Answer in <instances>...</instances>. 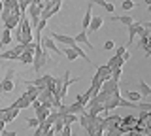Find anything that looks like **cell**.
Listing matches in <instances>:
<instances>
[{
    "mask_svg": "<svg viewBox=\"0 0 151 136\" xmlns=\"http://www.w3.org/2000/svg\"><path fill=\"white\" fill-rule=\"evenodd\" d=\"M40 40H36V51H34V60H32V70H34V72H40V70L49 63V55H47V51L42 47Z\"/></svg>",
    "mask_w": 151,
    "mask_h": 136,
    "instance_id": "obj_1",
    "label": "cell"
},
{
    "mask_svg": "<svg viewBox=\"0 0 151 136\" xmlns=\"http://www.w3.org/2000/svg\"><path fill=\"white\" fill-rule=\"evenodd\" d=\"M13 78H15V70H13V68H8L6 70V76H4V79L0 81V95H2V93H12L13 89H15Z\"/></svg>",
    "mask_w": 151,
    "mask_h": 136,
    "instance_id": "obj_2",
    "label": "cell"
},
{
    "mask_svg": "<svg viewBox=\"0 0 151 136\" xmlns=\"http://www.w3.org/2000/svg\"><path fill=\"white\" fill-rule=\"evenodd\" d=\"M79 81V78H76L72 79L70 78V70H64V76H63V87H60V91H59V98L63 100V98L66 96V93H68V87L72 85V83H78Z\"/></svg>",
    "mask_w": 151,
    "mask_h": 136,
    "instance_id": "obj_3",
    "label": "cell"
},
{
    "mask_svg": "<svg viewBox=\"0 0 151 136\" xmlns=\"http://www.w3.org/2000/svg\"><path fill=\"white\" fill-rule=\"evenodd\" d=\"M49 36L53 38L57 44H60V45H64V47H74L76 45V40H74V36H66V34H57V32H49Z\"/></svg>",
    "mask_w": 151,
    "mask_h": 136,
    "instance_id": "obj_4",
    "label": "cell"
},
{
    "mask_svg": "<svg viewBox=\"0 0 151 136\" xmlns=\"http://www.w3.org/2000/svg\"><path fill=\"white\" fill-rule=\"evenodd\" d=\"M40 44H42V47H44L45 51H51V53H57V55H63V51L57 47V42L51 38V36H45V38H42Z\"/></svg>",
    "mask_w": 151,
    "mask_h": 136,
    "instance_id": "obj_5",
    "label": "cell"
},
{
    "mask_svg": "<svg viewBox=\"0 0 151 136\" xmlns=\"http://www.w3.org/2000/svg\"><path fill=\"white\" fill-rule=\"evenodd\" d=\"M100 91H104L106 95H113V93H117V91H121L119 89V81H115V79H106V81L102 83V87H100Z\"/></svg>",
    "mask_w": 151,
    "mask_h": 136,
    "instance_id": "obj_6",
    "label": "cell"
},
{
    "mask_svg": "<svg viewBox=\"0 0 151 136\" xmlns=\"http://www.w3.org/2000/svg\"><path fill=\"white\" fill-rule=\"evenodd\" d=\"M30 102H32V98L28 96V93L25 91L19 98H15V102H13L12 106H15V108H19V110H27V108H30Z\"/></svg>",
    "mask_w": 151,
    "mask_h": 136,
    "instance_id": "obj_7",
    "label": "cell"
},
{
    "mask_svg": "<svg viewBox=\"0 0 151 136\" xmlns=\"http://www.w3.org/2000/svg\"><path fill=\"white\" fill-rule=\"evenodd\" d=\"M19 108H15V106H8V108H4V114H2V119L6 121V123H9V121H13L15 117L19 115Z\"/></svg>",
    "mask_w": 151,
    "mask_h": 136,
    "instance_id": "obj_8",
    "label": "cell"
},
{
    "mask_svg": "<svg viewBox=\"0 0 151 136\" xmlns=\"http://www.w3.org/2000/svg\"><path fill=\"white\" fill-rule=\"evenodd\" d=\"M53 79V76H49V74H45V76H40V78H36V79H32V81H28V79H25L23 83H32V85H36V87H40V89H44L47 87V83Z\"/></svg>",
    "mask_w": 151,
    "mask_h": 136,
    "instance_id": "obj_9",
    "label": "cell"
},
{
    "mask_svg": "<svg viewBox=\"0 0 151 136\" xmlns=\"http://www.w3.org/2000/svg\"><path fill=\"white\" fill-rule=\"evenodd\" d=\"M74 40H76V44H83V45H87V47L91 49V51L94 49V45L91 44V42H89V32H87V30H81L78 36H74Z\"/></svg>",
    "mask_w": 151,
    "mask_h": 136,
    "instance_id": "obj_10",
    "label": "cell"
},
{
    "mask_svg": "<svg viewBox=\"0 0 151 136\" xmlns=\"http://www.w3.org/2000/svg\"><path fill=\"white\" fill-rule=\"evenodd\" d=\"M93 19V4L89 2V6H87V12H85V15H83V21H81V30H87L89 29V23H91Z\"/></svg>",
    "mask_w": 151,
    "mask_h": 136,
    "instance_id": "obj_11",
    "label": "cell"
},
{
    "mask_svg": "<svg viewBox=\"0 0 151 136\" xmlns=\"http://www.w3.org/2000/svg\"><path fill=\"white\" fill-rule=\"evenodd\" d=\"M96 74L102 78V81H106V79L111 78V68L108 64H100V66H96Z\"/></svg>",
    "mask_w": 151,
    "mask_h": 136,
    "instance_id": "obj_12",
    "label": "cell"
},
{
    "mask_svg": "<svg viewBox=\"0 0 151 136\" xmlns=\"http://www.w3.org/2000/svg\"><path fill=\"white\" fill-rule=\"evenodd\" d=\"M121 96H123V98H127V100H130V102H140L142 98H144L138 91H129V89H125Z\"/></svg>",
    "mask_w": 151,
    "mask_h": 136,
    "instance_id": "obj_13",
    "label": "cell"
},
{
    "mask_svg": "<svg viewBox=\"0 0 151 136\" xmlns=\"http://www.w3.org/2000/svg\"><path fill=\"white\" fill-rule=\"evenodd\" d=\"M104 25V19L100 15H94L93 19H91V23H89V29H87V32H96L100 27Z\"/></svg>",
    "mask_w": 151,
    "mask_h": 136,
    "instance_id": "obj_14",
    "label": "cell"
},
{
    "mask_svg": "<svg viewBox=\"0 0 151 136\" xmlns=\"http://www.w3.org/2000/svg\"><path fill=\"white\" fill-rule=\"evenodd\" d=\"M49 112H51V110H49V108H45L44 104H42L40 108H38V110H34V114H36L34 117H36V119H38V121H40V123H44V121L47 119V115H49Z\"/></svg>",
    "mask_w": 151,
    "mask_h": 136,
    "instance_id": "obj_15",
    "label": "cell"
},
{
    "mask_svg": "<svg viewBox=\"0 0 151 136\" xmlns=\"http://www.w3.org/2000/svg\"><path fill=\"white\" fill-rule=\"evenodd\" d=\"M138 93H140L144 98H149V96H151V87L144 81V79H140V81H138Z\"/></svg>",
    "mask_w": 151,
    "mask_h": 136,
    "instance_id": "obj_16",
    "label": "cell"
},
{
    "mask_svg": "<svg viewBox=\"0 0 151 136\" xmlns=\"http://www.w3.org/2000/svg\"><path fill=\"white\" fill-rule=\"evenodd\" d=\"M87 112V108H85L83 104H79L78 100L74 102V104H70L68 106V114H76V115H79V114H85Z\"/></svg>",
    "mask_w": 151,
    "mask_h": 136,
    "instance_id": "obj_17",
    "label": "cell"
},
{
    "mask_svg": "<svg viewBox=\"0 0 151 136\" xmlns=\"http://www.w3.org/2000/svg\"><path fill=\"white\" fill-rule=\"evenodd\" d=\"M123 64H125L123 57H119V55H115V53H113V57H110V60H108V66L110 68H123Z\"/></svg>",
    "mask_w": 151,
    "mask_h": 136,
    "instance_id": "obj_18",
    "label": "cell"
},
{
    "mask_svg": "<svg viewBox=\"0 0 151 136\" xmlns=\"http://www.w3.org/2000/svg\"><path fill=\"white\" fill-rule=\"evenodd\" d=\"M38 100H40L42 104H44V102H47V100H51V102H53V93H51L47 87L40 89V95H38Z\"/></svg>",
    "mask_w": 151,
    "mask_h": 136,
    "instance_id": "obj_19",
    "label": "cell"
},
{
    "mask_svg": "<svg viewBox=\"0 0 151 136\" xmlns=\"http://www.w3.org/2000/svg\"><path fill=\"white\" fill-rule=\"evenodd\" d=\"M111 21L121 23V25H125V27H129V25H132V23H134V19H132L130 15H113Z\"/></svg>",
    "mask_w": 151,
    "mask_h": 136,
    "instance_id": "obj_20",
    "label": "cell"
},
{
    "mask_svg": "<svg viewBox=\"0 0 151 136\" xmlns=\"http://www.w3.org/2000/svg\"><path fill=\"white\" fill-rule=\"evenodd\" d=\"M12 40H13L12 30H9V29H4V32H2V38H0V49H4V45H8Z\"/></svg>",
    "mask_w": 151,
    "mask_h": 136,
    "instance_id": "obj_21",
    "label": "cell"
},
{
    "mask_svg": "<svg viewBox=\"0 0 151 136\" xmlns=\"http://www.w3.org/2000/svg\"><path fill=\"white\" fill-rule=\"evenodd\" d=\"M19 63H21V64H27V66H28V64H32V60H34V55H32V53H28V51H23V53L21 55H19Z\"/></svg>",
    "mask_w": 151,
    "mask_h": 136,
    "instance_id": "obj_22",
    "label": "cell"
},
{
    "mask_svg": "<svg viewBox=\"0 0 151 136\" xmlns=\"http://www.w3.org/2000/svg\"><path fill=\"white\" fill-rule=\"evenodd\" d=\"M27 85V93H28V96L34 100V98H38V95H40V87H36V85H32V83H25Z\"/></svg>",
    "mask_w": 151,
    "mask_h": 136,
    "instance_id": "obj_23",
    "label": "cell"
},
{
    "mask_svg": "<svg viewBox=\"0 0 151 136\" xmlns=\"http://www.w3.org/2000/svg\"><path fill=\"white\" fill-rule=\"evenodd\" d=\"M63 55H66V59H68V60H76V59L79 57V55H78V51H76L74 47H64Z\"/></svg>",
    "mask_w": 151,
    "mask_h": 136,
    "instance_id": "obj_24",
    "label": "cell"
},
{
    "mask_svg": "<svg viewBox=\"0 0 151 136\" xmlns=\"http://www.w3.org/2000/svg\"><path fill=\"white\" fill-rule=\"evenodd\" d=\"M125 132L121 130V127L119 125H115V127H110V129L106 130V136H123Z\"/></svg>",
    "mask_w": 151,
    "mask_h": 136,
    "instance_id": "obj_25",
    "label": "cell"
},
{
    "mask_svg": "<svg viewBox=\"0 0 151 136\" xmlns=\"http://www.w3.org/2000/svg\"><path fill=\"white\" fill-rule=\"evenodd\" d=\"M76 100H78L79 104H83L85 108H87V102L91 100V95H89V93L85 91V93H81V95H78V96H76Z\"/></svg>",
    "mask_w": 151,
    "mask_h": 136,
    "instance_id": "obj_26",
    "label": "cell"
},
{
    "mask_svg": "<svg viewBox=\"0 0 151 136\" xmlns=\"http://www.w3.org/2000/svg\"><path fill=\"white\" fill-rule=\"evenodd\" d=\"M134 110H140V112H151V102H136Z\"/></svg>",
    "mask_w": 151,
    "mask_h": 136,
    "instance_id": "obj_27",
    "label": "cell"
},
{
    "mask_svg": "<svg viewBox=\"0 0 151 136\" xmlns=\"http://www.w3.org/2000/svg\"><path fill=\"white\" fill-rule=\"evenodd\" d=\"M78 117H79V115H76V114H66V115L63 117V121H64V125H74L76 121H78Z\"/></svg>",
    "mask_w": 151,
    "mask_h": 136,
    "instance_id": "obj_28",
    "label": "cell"
},
{
    "mask_svg": "<svg viewBox=\"0 0 151 136\" xmlns=\"http://www.w3.org/2000/svg\"><path fill=\"white\" fill-rule=\"evenodd\" d=\"M134 38H136V21L132 25H129V44H132Z\"/></svg>",
    "mask_w": 151,
    "mask_h": 136,
    "instance_id": "obj_29",
    "label": "cell"
},
{
    "mask_svg": "<svg viewBox=\"0 0 151 136\" xmlns=\"http://www.w3.org/2000/svg\"><path fill=\"white\" fill-rule=\"evenodd\" d=\"M134 6H136V4L132 2V0H123V2H121V8H123L125 12H130V10H132Z\"/></svg>",
    "mask_w": 151,
    "mask_h": 136,
    "instance_id": "obj_30",
    "label": "cell"
},
{
    "mask_svg": "<svg viewBox=\"0 0 151 136\" xmlns=\"http://www.w3.org/2000/svg\"><path fill=\"white\" fill-rule=\"evenodd\" d=\"M149 38H151L149 34H144V36H140V42H138V47H142V49H144L145 45L149 44Z\"/></svg>",
    "mask_w": 151,
    "mask_h": 136,
    "instance_id": "obj_31",
    "label": "cell"
},
{
    "mask_svg": "<svg viewBox=\"0 0 151 136\" xmlns=\"http://www.w3.org/2000/svg\"><path fill=\"white\" fill-rule=\"evenodd\" d=\"M121 74H123V68H111V79L119 81V79H121Z\"/></svg>",
    "mask_w": 151,
    "mask_h": 136,
    "instance_id": "obj_32",
    "label": "cell"
},
{
    "mask_svg": "<svg viewBox=\"0 0 151 136\" xmlns=\"http://www.w3.org/2000/svg\"><path fill=\"white\" fill-rule=\"evenodd\" d=\"M27 125L30 127V129H36V127L40 125V121H38L36 117H28V119H27Z\"/></svg>",
    "mask_w": 151,
    "mask_h": 136,
    "instance_id": "obj_33",
    "label": "cell"
},
{
    "mask_svg": "<svg viewBox=\"0 0 151 136\" xmlns=\"http://www.w3.org/2000/svg\"><path fill=\"white\" fill-rule=\"evenodd\" d=\"M60 136H72V125H64L60 130Z\"/></svg>",
    "mask_w": 151,
    "mask_h": 136,
    "instance_id": "obj_34",
    "label": "cell"
},
{
    "mask_svg": "<svg viewBox=\"0 0 151 136\" xmlns=\"http://www.w3.org/2000/svg\"><path fill=\"white\" fill-rule=\"evenodd\" d=\"M104 49H106V51L115 49V44H113V40H106V42H104Z\"/></svg>",
    "mask_w": 151,
    "mask_h": 136,
    "instance_id": "obj_35",
    "label": "cell"
},
{
    "mask_svg": "<svg viewBox=\"0 0 151 136\" xmlns=\"http://www.w3.org/2000/svg\"><path fill=\"white\" fill-rule=\"evenodd\" d=\"M104 10H106L108 13H113V12H115V6H113L111 2H106V6H104Z\"/></svg>",
    "mask_w": 151,
    "mask_h": 136,
    "instance_id": "obj_36",
    "label": "cell"
},
{
    "mask_svg": "<svg viewBox=\"0 0 151 136\" xmlns=\"http://www.w3.org/2000/svg\"><path fill=\"white\" fill-rule=\"evenodd\" d=\"M89 2H91V4H96V6H100V8H104L108 0H89Z\"/></svg>",
    "mask_w": 151,
    "mask_h": 136,
    "instance_id": "obj_37",
    "label": "cell"
},
{
    "mask_svg": "<svg viewBox=\"0 0 151 136\" xmlns=\"http://www.w3.org/2000/svg\"><path fill=\"white\" fill-rule=\"evenodd\" d=\"M127 51L125 45H119V47H115V55H119V57H123V53Z\"/></svg>",
    "mask_w": 151,
    "mask_h": 136,
    "instance_id": "obj_38",
    "label": "cell"
},
{
    "mask_svg": "<svg viewBox=\"0 0 151 136\" xmlns=\"http://www.w3.org/2000/svg\"><path fill=\"white\" fill-rule=\"evenodd\" d=\"M0 136H17V132H15V130H2Z\"/></svg>",
    "mask_w": 151,
    "mask_h": 136,
    "instance_id": "obj_39",
    "label": "cell"
},
{
    "mask_svg": "<svg viewBox=\"0 0 151 136\" xmlns=\"http://www.w3.org/2000/svg\"><path fill=\"white\" fill-rule=\"evenodd\" d=\"M42 136H55V130H53V127H49V129H47V130H45V132L42 134Z\"/></svg>",
    "mask_w": 151,
    "mask_h": 136,
    "instance_id": "obj_40",
    "label": "cell"
},
{
    "mask_svg": "<svg viewBox=\"0 0 151 136\" xmlns=\"http://www.w3.org/2000/svg\"><path fill=\"white\" fill-rule=\"evenodd\" d=\"M4 129H6V121H4V119H0V132H2Z\"/></svg>",
    "mask_w": 151,
    "mask_h": 136,
    "instance_id": "obj_41",
    "label": "cell"
},
{
    "mask_svg": "<svg viewBox=\"0 0 151 136\" xmlns=\"http://www.w3.org/2000/svg\"><path fill=\"white\" fill-rule=\"evenodd\" d=\"M142 25H144L147 30H151V21H145V23H142Z\"/></svg>",
    "mask_w": 151,
    "mask_h": 136,
    "instance_id": "obj_42",
    "label": "cell"
},
{
    "mask_svg": "<svg viewBox=\"0 0 151 136\" xmlns=\"http://www.w3.org/2000/svg\"><path fill=\"white\" fill-rule=\"evenodd\" d=\"M2 8H4V4H2V0H0V12H2Z\"/></svg>",
    "mask_w": 151,
    "mask_h": 136,
    "instance_id": "obj_43",
    "label": "cell"
},
{
    "mask_svg": "<svg viewBox=\"0 0 151 136\" xmlns=\"http://www.w3.org/2000/svg\"><path fill=\"white\" fill-rule=\"evenodd\" d=\"M144 2H145V4H147V6H149V4H151V0H144Z\"/></svg>",
    "mask_w": 151,
    "mask_h": 136,
    "instance_id": "obj_44",
    "label": "cell"
},
{
    "mask_svg": "<svg viewBox=\"0 0 151 136\" xmlns=\"http://www.w3.org/2000/svg\"><path fill=\"white\" fill-rule=\"evenodd\" d=\"M147 12H149V13H151V4H149V6H147Z\"/></svg>",
    "mask_w": 151,
    "mask_h": 136,
    "instance_id": "obj_45",
    "label": "cell"
},
{
    "mask_svg": "<svg viewBox=\"0 0 151 136\" xmlns=\"http://www.w3.org/2000/svg\"><path fill=\"white\" fill-rule=\"evenodd\" d=\"M149 36H151V30H149Z\"/></svg>",
    "mask_w": 151,
    "mask_h": 136,
    "instance_id": "obj_46",
    "label": "cell"
}]
</instances>
